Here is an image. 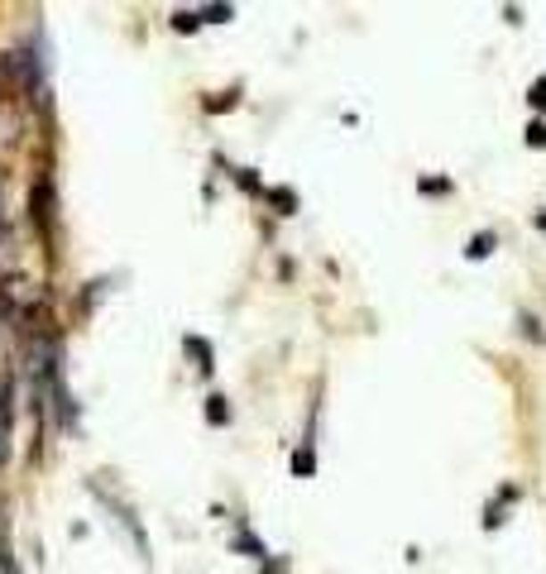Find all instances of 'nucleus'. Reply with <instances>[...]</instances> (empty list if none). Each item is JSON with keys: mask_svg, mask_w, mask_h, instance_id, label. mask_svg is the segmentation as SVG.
Returning <instances> with one entry per match:
<instances>
[{"mask_svg": "<svg viewBox=\"0 0 546 574\" xmlns=\"http://www.w3.org/2000/svg\"><path fill=\"white\" fill-rule=\"evenodd\" d=\"M0 570L15 574V560H10V536H5V521H0Z\"/></svg>", "mask_w": 546, "mask_h": 574, "instance_id": "obj_3", "label": "nucleus"}, {"mask_svg": "<svg viewBox=\"0 0 546 574\" xmlns=\"http://www.w3.org/2000/svg\"><path fill=\"white\" fill-rule=\"evenodd\" d=\"M207 416H211V421H225V398H211V402H207Z\"/></svg>", "mask_w": 546, "mask_h": 574, "instance_id": "obj_4", "label": "nucleus"}, {"mask_svg": "<svg viewBox=\"0 0 546 574\" xmlns=\"http://www.w3.org/2000/svg\"><path fill=\"white\" fill-rule=\"evenodd\" d=\"M5 455H10V402L0 398V465H5Z\"/></svg>", "mask_w": 546, "mask_h": 574, "instance_id": "obj_1", "label": "nucleus"}, {"mask_svg": "<svg viewBox=\"0 0 546 574\" xmlns=\"http://www.w3.org/2000/svg\"><path fill=\"white\" fill-rule=\"evenodd\" d=\"M489 249H493V235H475V239H469V249H465V254H469V259H485Z\"/></svg>", "mask_w": 546, "mask_h": 574, "instance_id": "obj_2", "label": "nucleus"}, {"mask_svg": "<svg viewBox=\"0 0 546 574\" xmlns=\"http://www.w3.org/2000/svg\"><path fill=\"white\" fill-rule=\"evenodd\" d=\"M532 106H546V77H542L537 86H532Z\"/></svg>", "mask_w": 546, "mask_h": 574, "instance_id": "obj_5", "label": "nucleus"}]
</instances>
